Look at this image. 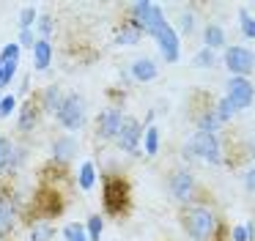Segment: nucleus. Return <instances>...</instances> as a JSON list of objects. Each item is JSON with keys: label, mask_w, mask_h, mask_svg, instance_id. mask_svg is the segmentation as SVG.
Instances as JSON below:
<instances>
[{"label": "nucleus", "mask_w": 255, "mask_h": 241, "mask_svg": "<svg viewBox=\"0 0 255 241\" xmlns=\"http://www.w3.org/2000/svg\"><path fill=\"white\" fill-rule=\"evenodd\" d=\"M181 228L189 241H217L220 236V217L211 206L192 203L181 208Z\"/></svg>", "instance_id": "f257e3e1"}, {"label": "nucleus", "mask_w": 255, "mask_h": 241, "mask_svg": "<svg viewBox=\"0 0 255 241\" xmlns=\"http://www.w3.org/2000/svg\"><path fill=\"white\" fill-rule=\"evenodd\" d=\"M184 156L187 159H200L206 164H222V142L220 134H206V131H195L184 145Z\"/></svg>", "instance_id": "f03ea898"}, {"label": "nucleus", "mask_w": 255, "mask_h": 241, "mask_svg": "<svg viewBox=\"0 0 255 241\" xmlns=\"http://www.w3.org/2000/svg\"><path fill=\"white\" fill-rule=\"evenodd\" d=\"M58 123L63 126V129L69 131V134H74V131H80L85 126V120H88V102H85L80 93H66L63 96V104L61 110L55 113Z\"/></svg>", "instance_id": "7ed1b4c3"}, {"label": "nucleus", "mask_w": 255, "mask_h": 241, "mask_svg": "<svg viewBox=\"0 0 255 241\" xmlns=\"http://www.w3.org/2000/svg\"><path fill=\"white\" fill-rule=\"evenodd\" d=\"M102 203H105L110 217H121L129 208V203H132V189H129V184L124 178H118V175H105V195H102Z\"/></svg>", "instance_id": "20e7f679"}, {"label": "nucleus", "mask_w": 255, "mask_h": 241, "mask_svg": "<svg viewBox=\"0 0 255 241\" xmlns=\"http://www.w3.org/2000/svg\"><path fill=\"white\" fill-rule=\"evenodd\" d=\"M222 63L231 71V77H250L255 71V52L244 44H231V47H225Z\"/></svg>", "instance_id": "39448f33"}, {"label": "nucleus", "mask_w": 255, "mask_h": 241, "mask_svg": "<svg viewBox=\"0 0 255 241\" xmlns=\"http://www.w3.org/2000/svg\"><path fill=\"white\" fill-rule=\"evenodd\" d=\"M167 189H170V197L178 203V206H192L195 203V189H198V181H195V173L187 167L176 170L167 181Z\"/></svg>", "instance_id": "423d86ee"}, {"label": "nucleus", "mask_w": 255, "mask_h": 241, "mask_svg": "<svg viewBox=\"0 0 255 241\" xmlns=\"http://www.w3.org/2000/svg\"><path fill=\"white\" fill-rule=\"evenodd\" d=\"M143 131H145L143 120L127 115L124 129H121V134H118V140H116L118 151H124L127 156H140V153H143Z\"/></svg>", "instance_id": "0eeeda50"}, {"label": "nucleus", "mask_w": 255, "mask_h": 241, "mask_svg": "<svg viewBox=\"0 0 255 241\" xmlns=\"http://www.w3.org/2000/svg\"><path fill=\"white\" fill-rule=\"evenodd\" d=\"M225 99L233 104L236 113L250 110L253 102H255V85L247 80V77H231V80L225 82Z\"/></svg>", "instance_id": "6e6552de"}, {"label": "nucleus", "mask_w": 255, "mask_h": 241, "mask_svg": "<svg viewBox=\"0 0 255 241\" xmlns=\"http://www.w3.org/2000/svg\"><path fill=\"white\" fill-rule=\"evenodd\" d=\"M124 120H127V113H124L121 107H107L99 113V118H96V134H99V140L105 142H116L118 134H121L124 129Z\"/></svg>", "instance_id": "1a4fd4ad"}, {"label": "nucleus", "mask_w": 255, "mask_h": 241, "mask_svg": "<svg viewBox=\"0 0 255 241\" xmlns=\"http://www.w3.org/2000/svg\"><path fill=\"white\" fill-rule=\"evenodd\" d=\"M154 41L159 55L165 58V63H178V58H181V36H178L176 27L167 25L159 36H154Z\"/></svg>", "instance_id": "9d476101"}, {"label": "nucleus", "mask_w": 255, "mask_h": 241, "mask_svg": "<svg viewBox=\"0 0 255 241\" xmlns=\"http://www.w3.org/2000/svg\"><path fill=\"white\" fill-rule=\"evenodd\" d=\"M80 145L77 140H74V134H61L52 140V148H50V156H52V164H58V167H66L69 162H72L74 156H77Z\"/></svg>", "instance_id": "9b49d317"}, {"label": "nucleus", "mask_w": 255, "mask_h": 241, "mask_svg": "<svg viewBox=\"0 0 255 241\" xmlns=\"http://www.w3.org/2000/svg\"><path fill=\"white\" fill-rule=\"evenodd\" d=\"M41 120V107L36 99H25L22 104H19V115H17V129L22 131V134H30V131L39 126Z\"/></svg>", "instance_id": "f8f14e48"}, {"label": "nucleus", "mask_w": 255, "mask_h": 241, "mask_svg": "<svg viewBox=\"0 0 255 241\" xmlns=\"http://www.w3.org/2000/svg\"><path fill=\"white\" fill-rule=\"evenodd\" d=\"M17 225V200L0 195V236L6 239Z\"/></svg>", "instance_id": "ddd939ff"}, {"label": "nucleus", "mask_w": 255, "mask_h": 241, "mask_svg": "<svg viewBox=\"0 0 255 241\" xmlns=\"http://www.w3.org/2000/svg\"><path fill=\"white\" fill-rule=\"evenodd\" d=\"M129 74H132L134 82H151V80L159 77V66H156L151 58H137V60H132V66H129Z\"/></svg>", "instance_id": "4468645a"}, {"label": "nucleus", "mask_w": 255, "mask_h": 241, "mask_svg": "<svg viewBox=\"0 0 255 241\" xmlns=\"http://www.w3.org/2000/svg\"><path fill=\"white\" fill-rule=\"evenodd\" d=\"M63 96H66V93L61 91V85H47L44 91L39 93L41 113H50V115H55L58 110H61V104H63Z\"/></svg>", "instance_id": "2eb2a0df"}, {"label": "nucleus", "mask_w": 255, "mask_h": 241, "mask_svg": "<svg viewBox=\"0 0 255 241\" xmlns=\"http://www.w3.org/2000/svg\"><path fill=\"white\" fill-rule=\"evenodd\" d=\"M200 38H203V47L211 49V52H217V49H225V27L217 25V22H211V25L203 27V33H200Z\"/></svg>", "instance_id": "dca6fc26"}, {"label": "nucleus", "mask_w": 255, "mask_h": 241, "mask_svg": "<svg viewBox=\"0 0 255 241\" xmlns=\"http://www.w3.org/2000/svg\"><path fill=\"white\" fill-rule=\"evenodd\" d=\"M143 36H145V33L140 30L134 22H129V19H124L121 25L116 27V44H121V47H127V44H137Z\"/></svg>", "instance_id": "f3484780"}, {"label": "nucleus", "mask_w": 255, "mask_h": 241, "mask_svg": "<svg viewBox=\"0 0 255 241\" xmlns=\"http://www.w3.org/2000/svg\"><path fill=\"white\" fill-rule=\"evenodd\" d=\"M220 118H217V113H214V107H206V110H200L198 115H195V129L198 131H206V134H217L220 131Z\"/></svg>", "instance_id": "a211bd4d"}, {"label": "nucleus", "mask_w": 255, "mask_h": 241, "mask_svg": "<svg viewBox=\"0 0 255 241\" xmlns=\"http://www.w3.org/2000/svg\"><path fill=\"white\" fill-rule=\"evenodd\" d=\"M52 63V44L47 41V38H39V41L33 44V66L36 71H47Z\"/></svg>", "instance_id": "6ab92c4d"}, {"label": "nucleus", "mask_w": 255, "mask_h": 241, "mask_svg": "<svg viewBox=\"0 0 255 241\" xmlns=\"http://www.w3.org/2000/svg\"><path fill=\"white\" fill-rule=\"evenodd\" d=\"M96 175H99L96 173V164L91 162V159H85V162L80 164V170H77V186L83 192H91L96 186Z\"/></svg>", "instance_id": "aec40b11"}, {"label": "nucleus", "mask_w": 255, "mask_h": 241, "mask_svg": "<svg viewBox=\"0 0 255 241\" xmlns=\"http://www.w3.org/2000/svg\"><path fill=\"white\" fill-rule=\"evenodd\" d=\"M52 239H55V228H52L50 219H36L28 233V241H52Z\"/></svg>", "instance_id": "412c9836"}, {"label": "nucleus", "mask_w": 255, "mask_h": 241, "mask_svg": "<svg viewBox=\"0 0 255 241\" xmlns=\"http://www.w3.org/2000/svg\"><path fill=\"white\" fill-rule=\"evenodd\" d=\"M14 140L6 134H0V175H8V167H11V156H14Z\"/></svg>", "instance_id": "4be33fe9"}, {"label": "nucleus", "mask_w": 255, "mask_h": 241, "mask_svg": "<svg viewBox=\"0 0 255 241\" xmlns=\"http://www.w3.org/2000/svg\"><path fill=\"white\" fill-rule=\"evenodd\" d=\"M159 129H156L154 123L151 126H145V131H143V153L145 156H156L159 153Z\"/></svg>", "instance_id": "5701e85b"}, {"label": "nucleus", "mask_w": 255, "mask_h": 241, "mask_svg": "<svg viewBox=\"0 0 255 241\" xmlns=\"http://www.w3.org/2000/svg\"><path fill=\"white\" fill-rule=\"evenodd\" d=\"M85 233H88V241H102V233H105V217L102 214H91L85 219Z\"/></svg>", "instance_id": "b1692460"}, {"label": "nucleus", "mask_w": 255, "mask_h": 241, "mask_svg": "<svg viewBox=\"0 0 255 241\" xmlns=\"http://www.w3.org/2000/svg\"><path fill=\"white\" fill-rule=\"evenodd\" d=\"M192 66L195 69H214L217 66V52H211V49H198V52L192 55Z\"/></svg>", "instance_id": "393cba45"}, {"label": "nucleus", "mask_w": 255, "mask_h": 241, "mask_svg": "<svg viewBox=\"0 0 255 241\" xmlns=\"http://www.w3.org/2000/svg\"><path fill=\"white\" fill-rule=\"evenodd\" d=\"M63 241H88L85 225H83V222H69V225H63Z\"/></svg>", "instance_id": "a878e982"}, {"label": "nucleus", "mask_w": 255, "mask_h": 241, "mask_svg": "<svg viewBox=\"0 0 255 241\" xmlns=\"http://www.w3.org/2000/svg\"><path fill=\"white\" fill-rule=\"evenodd\" d=\"M214 113H217V118H220V123H231V120H233V115H236V110H233V104L228 102L225 96H222V99H217Z\"/></svg>", "instance_id": "bb28decb"}, {"label": "nucleus", "mask_w": 255, "mask_h": 241, "mask_svg": "<svg viewBox=\"0 0 255 241\" xmlns=\"http://www.w3.org/2000/svg\"><path fill=\"white\" fill-rule=\"evenodd\" d=\"M239 30H242V36L247 38V41L255 38V16L250 14V11H242V14H239Z\"/></svg>", "instance_id": "cd10ccee"}, {"label": "nucleus", "mask_w": 255, "mask_h": 241, "mask_svg": "<svg viewBox=\"0 0 255 241\" xmlns=\"http://www.w3.org/2000/svg\"><path fill=\"white\" fill-rule=\"evenodd\" d=\"M36 19H39V11H36L33 5H25L22 14H19V30H33Z\"/></svg>", "instance_id": "c85d7f7f"}, {"label": "nucleus", "mask_w": 255, "mask_h": 241, "mask_svg": "<svg viewBox=\"0 0 255 241\" xmlns=\"http://www.w3.org/2000/svg\"><path fill=\"white\" fill-rule=\"evenodd\" d=\"M52 27H55V22H52V16H50V14H41L39 19H36V36H39V38H47V41H50V36H52Z\"/></svg>", "instance_id": "c756f323"}, {"label": "nucleus", "mask_w": 255, "mask_h": 241, "mask_svg": "<svg viewBox=\"0 0 255 241\" xmlns=\"http://www.w3.org/2000/svg\"><path fill=\"white\" fill-rule=\"evenodd\" d=\"M19 58H22V47L17 41L6 44V47L0 49V60H6V63H19Z\"/></svg>", "instance_id": "7c9ffc66"}, {"label": "nucleus", "mask_w": 255, "mask_h": 241, "mask_svg": "<svg viewBox=\"0 0 255 241\" xmlns=\"http://www.w3.org/2000/svg\"><path fill=\"white\" fill-rule=\"evenodd\" d=\"M255 239V225H236L231 230V241H253Z\"/></svg>", "instance_id": "2f4dec72"}, {"label": "nucleus", "mask_w": 255, "mask_h": 241, "mask_svg": "<svg viewBox=\"0 0 255 241\" xmlns=\"http://www.w3.org/2000/svg\"><path fill=\"white\" fill-rule=\"evenodd\" d=\"M17 110V96L14 93H6V96H0V120L8 118V115Z\"/></svg>", "instance_id": "473e14b6"}, {"label": "nucleus", "mask_w": 255, "mask_h": 241, "mask_svg": "<svg viewBox=\"0 0 255 241\" xmlns=\"http://www.w3.org/2000/svg\"><path fill=\"white\" fill-rule=\"evenodd\" d=\"M25 159H28V148H25V145L14 148V156H11V167H8V175H14V173H17V170L25 164Z\"/></svg>", "instance_id": "72a5a7b5"}, {"label": "nucleus", "mask_w": 255, "mask_h": 241, "mask_svg": "<svg viewBox=\"0 0 255 241\" xmlns=\"http://www.w3.org/2000/svg\"><path fill=\"white\" fill-rule=\"evenodd\" d=\"M39 41V36H36V30H19V38H17V44L19 47H28V49H33V44Z\"/></svg>", "instance_id": "f704fd0d"}, {"label": "nucleus", "mask_w": 255, "mask_h": 241, "mask_svg": "<svg viewBox=\"0 0 255 241\" xmlns=\"http://www.w3.org/2000/svg\"><path fill=\"white\" fill-rule=\"evenodd\" d=\"M242 184H244V189H247L250 195H255V164L242 173Z\"/></svg>", "instance_id": "c9c22d12"}, {"label": "nucleus", "mask_w": 255, "mask_h": 241, "mask_svg": "<svg viewBox=\"0 0 255 241\" xmlns=\"http://www.w3.org/2000/svg\"><path fill=\"white\" fill-rule=\"evenodd\" d=\"M178 27H181V33H192L195 30V14L192 11H184L181 19H178Z\"/></svg>", "instance_id": "e433bc0d"}, {"label": "nucleus", "mask_w": 255, "mask_h": 241, "mask_svg": "<svg viewBox=\"0 0 255 241\" xmlns=\"http://www.w3.org/2000/svg\"><path fill=\"white\" fill-rule=\"evenodd\" d=\"M0 241H6V239H3V236H0Z\"/></svg>", "instance_id": "4c0bfd02"}, {"label": "nucleus", "mask_w": 255, "mask_h": 241, "mask_svg": "<svg viewBox=\"0 0 255 241\" xmlns=\"http://www.w3.org/2000/svg\"><path fill=\"white\" fill-rule=\"evenodd\" d=\"M253 241H255V239H253Z\"/></svg>", "instance_id": "58836bf2"}]
</instances>
